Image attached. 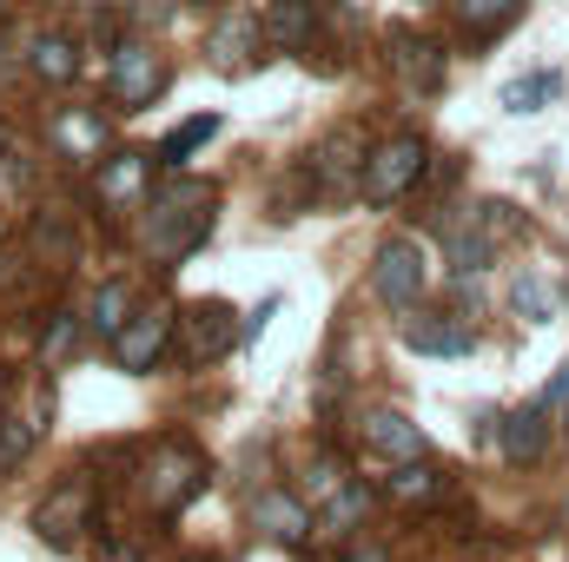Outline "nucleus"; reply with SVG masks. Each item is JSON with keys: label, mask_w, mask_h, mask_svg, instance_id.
Masks as SVG:
<instances>
[{"label": "nucleus", "mask_w": 569, "mask_h": 562, "mask_svg": "<svg viewBox=\"0 0 569 562\" xmlns=\"http://www.w3.org/2000/svg\"><path fill=\"white\" fill-rule=\"evenodd\" d=\"M212 232V185L172 179L166 192H146V245L159 259H186Z\"/></svg>", "instance_id": "obj_1"}, {"label": "nucleus", "mask_w": 569, "mask_h": 562, "mask_svg": "<svg viewBox=\"0 0 569 562\" xmlns=\"http://www.w3.org/2000/svg\"><path fill=\"white\" fill-rule=\"evenodd\" d=\"M140 503L152 516H179L199 490H206V456L192 450V443H179V436H166V443H152L140 463Z\"/></svg>", "instance_id": "obj_2"}, {"label": "nucleus", "mask_w": 569, "mask_h": 562, "mask_svg": "<svg viewBox=\"0 0 569 562\" xmlns=\"http://www.w3.org/2000/svg\"><path fill=\"white\" fill-rule=\"evenodd\" d=\"M425 140L418 133H391V140H378L365 152V172H358V192L371 199V205H398L418 179H425Z\"/></svg>", "instance_id": "obj_3"}, {"label": "nucleus", "mask_w": 569, "mask_h": 562, "mask_svg": "<svg viewBox=\"0 0 569 562\" xmlns=\"http://www.w3.org/2000/svg\"><path fill=\"white\" fill-rule=\"evenodd\" d=\"M425 284H430V265H425V245H418V239H385V245H378V259H371V291H378V304L418 311Z\"/></svg>", "instance_id": "obj_4"}, {"label": "nucleus", "mask_w": 569, "mask_h": 562, "mask_svg": "<svg viewBox=\"0 0 569 562\" xmlns=\"http://www.w3.org/2000/svg\"><path fill=\"white\" fill-rule=\"evenodd\" d=\"M172 331H179V311H172V304H133V318L113 331L120 371H152V364L172 351Z\"/></svg>", "instance_id": "obj_5"}, {"label": "nucleus", "mask_w": 569, "mask_h": 562, "mask_svg": "<svg viewBox=\"0 0 569 562\" xmlns=\"http://www.w3.org/2000/svg\"><path fill=\"white\" fill-rule=\"evenodd\" d=\"M33 530H40V543H53V550H73V543L93 530V483H87V476H67V483H53V490H47V503L33 510Z\"/></svg>", "instance_id": "obj_6"}, {"label": "nucleus", "mask_w": 569, "mask_h": 562, "mask_svg": "<svg viewBox=\"0 0 569 562\" xmlns=\"http://www.w3.org/2000/svg\"><path fill=\"white\" fill-rule=\"evenodd\" d=\"M166 93V60L140 47V40H127V47H113V107H127V113H140Z\"/></svg>", "instance_id": "obj_7"}, {"label": "nucleus", "mask_w": 569, "mask_h": 562, "mask_svg": "<svg viewBox=\"0 0 569 562\" xmlns=\"http://www.w3.org/2000/svg\"><path fill=\"white\" fill-rule=\"evenodd\" d=\"M93 192L113 212L146 205V192H152V152H100L93 159Z\"/></svg>", "instance_id": "obj_8"}, {"label": "nucleus", "mask_w": 569, "mask_h": 562, "mask_svg": "<svg viewBox=\"0 0 569 562\" xmlns=\"http://www.w3.org/2000/svg\"><path fill=\"white\" fill-rule=\"evenodd\" d=\"M179 338H186V358H192V364H206V358L232 351V338H239V324H232V304H219V298H199V304H186V311H179Z\"/></svg>", "instance_id": "obj_9"}, {"label": "nucleus", "mask_w": 569, "mask_h": 562, "mask_svg": "<svg viewBox=\"0 0 569 562\" xmlns=\"http://www.w3.org/2000/svg\"><path fill=\"white\" fill-rule=\"evenodd\" d=\"M252 523L272 536V543H311V530H318V516H311V503L298 496V490H259L252 496Z\"/></svg>", "instance_id": "obj_10"}, {"label": "nucleus", "mask_w": 569, "mask_h": 562, "mask_svg": "<svg viewBox=\"0 0 569 562\" xmlns=\"http://www.w3.org/2000/svg\"><path fill=\"white\" fill-rule=\"evenodd\" d=\"M358 436H365V450H371V456H391V463L425 456V430L405 418V411H365Z\"/></svg>", "instance_id": "obj_11"}, {"label": "nucleus", "mask_w": 569, "mask_h": 562, "mask_svg": "<svg viewBox=\"0 0 569 562\" xmlns=\"http://www.w3.org/2000/svg\"><path fill=\"white\" fill-rule=\"evenodd\" d=\"M47 133H53V145H60V159H80V165H93V159L107 152V140H113L107 120H100L93 107H60Z\"/></svg>", "instance_id": "obj_12"}, {"label": "nucleus", "mask_w": 569, "mask_h": 562, "mask_svg": "<svg viewBox=\"0 0 569 562\" xmlns=\"http://www.w3.org/2000/svg\"><path fill=\"white\" fill-rule=\"evenodd\" d=\"M385 496L398 503V510H437L443 496H450V476L425 463V456H411V463H398L391 476H385Z\"/></svg>", "instance_id": "obj_13"}, {"label": "nucleus", "mask_w": 569, "mask_h": 562, "mask_svg": "<svg viewBox=\"0 0 569 562\" xmlns=\"http://www.w3.org/2000/svg\"><path fill=\"white\" fill-rule=\"evenodd\" d=\"M497 443H503V463H543L550 456V418L543 411H510L497 423Z\"/></svg>", "instance_id": "obj_14"}, {"label": "nucleus", "mask_w": 569, "mask_h": 562, "mask_svg": "<svg viewBox=\"0 0 569 562\" xmlns=\"http://www.w3.org/2000/svg\"><path fill=\"white\" fill-rule=\"evenodd\" d=\"M405 344L430 351V358H457V351H470V324L457 311H425V318L405 324Z\"/></svg>", "instance_id": "obj_15"}, {"label": "nucleus", "mask_w": 569, "mask_h": 562, "mask_svg": "<svg viewBox=\"0 0 569 562\" xmlns=\"http://www.w3.org/2000/svg\"><path fill=\"white\" fill-rule=\"evenodd\" d=\"M351 172H365V145H358V133H331V140L311 152V179H318L325 192H345Z\"/></svg>", "instance_id": "obj_16"}, {"label": "nucleus", "mask_w": 569, "mask_h": 562, "mask_svg": "<svg viewBox=\"0 0 569 562\" xmlns=\"http://www.w3.org/2000/svg\"><path fill=\"white\" fill-rule=\"evenodd\" d=\"M311 33H318V0H279V7L266 13V40L284 47V53L311 47Z\"/></svg>", "instance_id": "obj_17"}, {"label": "nucleus", "mask_w": 569, "mask_h": 562, "mask_svg": "<svg viewBox=\"0 0 569 562\" xmlns=\"http://www.w3.org/2000/svg\"><path fill=\"white\" fill-rule=\"evenodd\" d=\"M27 67H33V80L67 87V80L80 73V47H73L67 33H40V40H33V53H27Z\"/></svg>", "instance_id": "obj_18"}, {"label": "nucleus", "mask_w": 569, "mask_h": 562, "mask_svg": "<svg viewBox=\"0 0 569 562\" xmlns=\"http://www.w3.org/2000/svg\"><path fill=\"white\" fill-rule=\"evenodd\" d=\"M517 13H523V0H457V27H463L470 40H490V33H503Z\"/></svg>", "instance_id": "obj_19"}, {"label": "nucleus", "mask_w": 569, "mask_h": 562, "mask_svg": "<svg viewBox=\"0 0 569 562\" xmlns=\"http://www.w3.org/2000/svg\"><path fill=\"white\" fill-rule=\"evenodd\" d=\"M391 60H398V73L405 80H425V87H437V40H425V33H411V27H398L391 33Z\"/></svg>", "instance_id": "obj_20"}, {"label": "nucleus", "mask_w": 569, "mask_h": 562, "mask_svg": "<svg viewBox=\"0 0 569 562\" xmlns=\"http://www.w3.org/2000/svg\"><path fill=\"white\" fill-rule=\"evenodd\" d=\"M133 304H140V298H133V284H127V279H107L100 291H93V311H87V318H93V331H100V338H113V331L133 318Z\"/></svg>", "instance_id": "obj_21"}, {"label": "nucleus", "mask_w": 569, "mask_h": 562, "mask_svg": "<svg viewBox=\"0 0 569 562\" xmlns=\"http://www.w3.org/2000/svg\"><path fill=\"white\" fill-rule=\"evenodd\" d=\"M259 47V20H226V27H212V40H206V53L219 60V67H246V53Z\"/></svg>", "instance_id": "obj_22"}, {"label": "nucleus", "mask_w": 569, "mask_h": 562, "mask_svg": "<svg viewBox=\"0 0 569 562\" xmlns=\"http://www.w3.org/2000/svg\"><path fill=\"white\" fill-rule=\"evenodd\" d=\"M33 436H40V418H20V411L0 418V476H13L33 456Z\"/></svg>", "instance_id": "obj_23"}, {"label": "nucleus", "mask_w": 569, "mask_h": 562, "mask_svg": "<svg viewBox=\"0 0 569 562\" xmlns=\"http://www.w3.org/2000/svg\"><path fill=\"white\" fill-rule=\"evenodd\" d=\"M212 133H219V120H212V113H199V120H186V127H179L172 140L159 145V159H166V165H186V159H192L199 145L212 140Z\"/></svg>", "instance_id": "obj_24"}, {"label": "nucleus", "mask_w": 569, "mask_h": 562, "mask_svg": "<svg viewBox=\"0 0 569 562\" xmlns=\"http://www.w3.org/2000/svg\"><path fill=\"white\" fill-rule=\"evenodd\" d=\"M550 93H557V73H530V80H510V87H503V107H510V113H537Z\"/></svg>", "instance_id": "obj_25"}, {"label": "nucleus", "mask_w": 569, "mask_h": 562, "mask_svg": "<svg viewBox=\"0 0 569 562\" xmlns=\"http://www.w3.org/2000/svg\"><path fill=\"white\" fill-rule=\"evenodd\" d=\"M80 344V324L67 318V311H53V324H47V358H67Z\"/></svg>", "instance_id": "obj_26"}, {"label": "nucleus", "mask_w": 569, "mask_h": 562, "mask_svg": "<svg viewBox=\"0 0 569 562\" xmlns=\"http://www.w3.org/2000/svg\"><path fill=\"white\" fill-rule=\"evenodd\" d=\"M517 311L543 318V311H550V291H543V284H517Z\"/></svg>", "instance_id": "obj_27"}, {"label": "nucleus", "mask_w": 569, "mask_h": 562, "mask_svg": "<svg viewBox=\"0 0 569 562\" xmlns=\"http://www.w3.org/2000/svg\"><path fill=\"white\" fill-rule=\"evenodd\" d=\"M166 13H172V0H133V20H140V27H159Z\"/></svg>", "instance_id": "obj_28"}, {"label": "nucleus", "mask_w": 569, "mask_h": 562, "mask_svg": "<svg viewBox=\"0 0 569 562\" xmlns=\"http://www.w3.org/2000/svg\"><path fill=\"white\" fill-rule=\"evenodd\" d=\"M345 562H391V556H385L378 543H358V550H351V556H345Z\"/></svg>", "instance_id": "obj_29"}, {"label": "nucleus", "mask_w": 569, "mask_h": 562, "mask_svg": "<svg viewBox=\"0 0 569 562\" xmlns=\"http://www.w3.org/2000/svg\"><path fill=\"white\" fill-rule=\"evenodd\" d=\"M0 159H7V127H0Z\"/></svg>", "instance_id": "obj_30"}, {"label": "nucleus", "mask_w": 569, "mask_h": 562, "mask_svg": "<svg viewBox=\"0 0 569 562\" xmlns=\"http://www.w3.org/2000/svg\"><path fill=\"white\" fill-rule=\"evenodd\" d=\"M199 7H226V0H199Z\"/></svg>", "instance_id": "obj_31"}]
</instances>
